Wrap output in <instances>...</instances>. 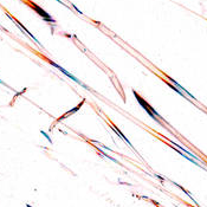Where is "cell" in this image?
Listing matches in <instances>:
<instances>
[{
	"mask_svg": "<svg viewBox=\"0 0 207 207\" xmlns=\"http://www.w3.org/2000/svg\"><path fill=\"white\" fill-rule=\"evenodd\" d=\"M133 93H134L135 98L137 99L139 104H140V106H141V107H142V108H143V109L147 111V114H148V115H149V116H150L153 120H154V121H156L159 124H162L163 119H162V117H161V116L157 114V111H156V110H155V109H154V108L150 106V104H149V103H148V102H147V101H146V99H144L142 96H140V95H139V93H137L135 90H133Z\"/></svg>",
	"mask_w": 207,
	"mask_h": 207,
	"instance_id": "obj_1",
	"label": "cell"
},
{
	"mask_svg": "<svg viewBox=\"0 0 207 207\" xmlns=\"http://www.w3.org/2000/svg\"><path fill=\"white\" fill-rule=\"evenodd\" d=\"M44 59H45V60H47V62H49V63H50V64H51L52 66H55L56 69H58L59 71H62V72H63V73H64L65 76H68V77H69L70 79H72V80H73V82H76L77 84H79V85H80L82 88H84V89H86V90H91V89H90L89 86H86L85 84H83V83H82V82H80V80H79L78 78H76V77H75L73 75H71V73H70L69 71H66L65 69H63L62 66H59V65H58V64H56L55 62H52V60H50V59H47V58H45V57H44Z\"/></svg>",
	"mask_w": 207,
	"mask_h": 207,
	"instance_id": "obj_2",
	"label": "cell"
},
{
	"mask_svg": "<svg viewBox=\"0 0 207 207\" xmlns=\"http://www.w3.org/2000/svg\"><path fill=\"white\" fill-rule=\"evenodd\" d=\"M26 3H27V4H29V5H30V6H31V7H32V9H33V10H34V11H36V12H37V13H38L39 16H42V17H43V19H44L45 22L55 23V20H53V19H52V18L50 17V14H47V13H46V12H45V11H44L43 9H40L39 6H37L36 4L31 3V1H26Z\"/></svg>",
	"mask_w": 207,
	"mask_h": 207,
	"instance_id": "obj_3",
	"label": "cell"
},
{
	"mask_svg": "<svg viewBox=\"0 0 207 207\" xmlns=\"http://www.w3.org/2000/svg\"><path fill=\"white\" fill-rule=\"evenodd\" d=\"M84 102H85V99H83V101H82V102L79 103V104H78L77 107H75V108H72V109H71L70 111H68V113H65V114H64L63 116H60V117H59V119L57 120V122H58V121H62V120H64V119H66V117H69V116H70L71 114H73V113H76V111H78V110H79V109L82 108V106L84 104Z\"/></svg>",
	"mask_w": 207,
	"mask_h": 207,
	"instance_id": "obj_4",
	"label": "cell"
},
{
	"mask_svg": "<svg viewBox=\"0 0 207 207\" xmlns=\"http://www.w3.org/2000/svg\"><path fill=\"white\" fill-rule=\"evenodd\" d=\"M110 127L113 128V130H114V132H116V133H117V135H119V136H120V137H121L123 141H126V143H128L130 147H133V146H132V143H130V141H129V140H128V139H127V137H126V136H124V135H123V134L120 132V129H119L117 127H115V126H113V124H110Z\"/></svg>",
	"mask_w": 207,
	"mask_h": 207,
	"instance_id": "obj_5",
	"label": "cell"
},
{
	"mask_svg": "<svg viewBox=\"0 0 207 207\" xmlns=\"http://www.w3.org/2000/svg\"><path fill=\"white\" fill-rule=\"evenodd\" d=\"M0 84H3V85H4V86H7V85H6V84H5V83H4V82H3V80H1V79H0Z\"/></svg>",
	"mask_w": 207,
	"mask_h": 207,
	"instance_id": "obj_6",
	"label": "cell"
},
{
	"mask_svg": "<svg viewBox=\"0 0 207 207\" xmlns=\"http://www.w3.org/2000/svg\"><path fill=\"white\" fill-rule=\"evenodd\" d=\"M26 207H32V206H30L29 203H26Z\"/></svg>",
	"mask_w": 207,
	"mask_h": 207,
	"instance_id": "obj_7",
	"label": "cell"
}]
</instances>
